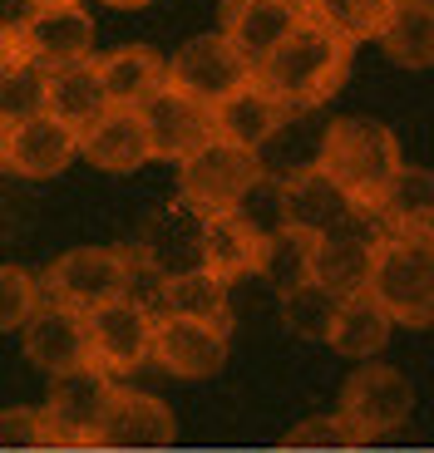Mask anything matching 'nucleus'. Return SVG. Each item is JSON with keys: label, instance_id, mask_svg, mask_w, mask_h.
<instances>
[{"label": "nucleus", "instance_id": "obj_1", "mask_svg": "<svg viewBox=\"0 0 434 453\" xmlns=\"http://www.w3.org/2000/svg\"><path fill=\"white\" fill-rule=\"evenodd\" d=\"M345 74H351V45L311 15L257 65V84L276 94L291 113H311L336 99Z\"/></svg>", "mask_w": 434, "mask_h": 453}, {"label": "nucleus", "instance_id": "obj_2", "mask_svg": "<svg viewBox=\"0 0 434 453\" xmlns=\"http://www.w3.org/2000/svg\"><path fill=\"white\" fill-rule=\"evenodd\" d=\"M316 168L351 197L360 212L376 217L385 188L395 182V173L405 168L400 158V138L390 134L385 124L366 119V113H345L336 124H326L321 134V153H316Z\"/></svg>", "mask_w": 434, "mask_h": 453}, {"label": "nucleus", "instance_id": "obj_3", "mask_svg": "<svg viewBox=\"0 0 434 453\" xmlns=\"http://www.w3.org/2000/svg\"><path fill=\"white\" fill-rule=\"evenodd\" d=\"M366 296L395 326L430 330L434 326V242L376 237Z\"/></svg>", "mask_w": 434, "mask_h": 453}, {"label": "nucleus", "instance_id": "obj_4", "mask_svg": "<svg viewBox=\"0 0 434 453\" xmlns=\"http://www.w3.org/2000/svg\"><path fill=\"white\" fill-rule=\"evenodd\" d=\"M149 272L134 247H69L40 272L45 301L74 311H99L119 296H138V276Z\"/></svg>", "mask_w": 434, "mask_h": 453}, {"label": "nucleus", "instance_id": "obj_5", "mask_svg": "<svg viewBox=\"0 0 434 453\" xmlns=\"http://www.w3.org/2000/svg\"><path fill=\"white\" fill-rule=\"evenodd\" d=\"M410 414H415V385L395 365H380V360L355 365V374L341 385V404H336V419H341L351 443L385 439Z\"/></svg>", "mask_w": 434, "mask_h": 453}, {"label": "nucleus", "instance_id": "obj_6", "mask_svg": "<svg viewBox=\"0 0 434 453\" xmlns=\"http://www.w3.org/2000/svg\"><path fill=\"white\" fill-rule=\"evenodd\" d=\"M114 389H119L114 374H104L99 365L50 374L45 404H40V414H45V449H94Z\"/></svg>", "mask_w": 434, "mask_h": 453}, {"label": "nucleus", "instance_id": "obj_7", "mask_svg": "<svg viewBox=\"0 0 434 453\" xmlns=\"http://www.w3.org/2000/svg\"><path fill=\"white\" fill-rule=\"evenodd\" d=\"M262 173H267L262 153H247L228 138H213L193 158L178 163V197L198 212H232L262 182Z\"/></svg>", "mask_w": 434, "mask_h": 453}, {"label": "nucleus", "instance_id": "obj_8", "mask_svg": "<svg viewBox=\"0 0 434 453\" xmlns=\"http://www.w3.org/2000/svg\"><path fill=\"white\" fill-rule=\"evenodd\" d=\"M257 80V65L232 45L222 30H207V35H193L178 45V55L168 59V84L173 89L193 94L203 104H222L242 89V84Z\"/></svg>", "mask_w": 434, "mask_h": 453}, {"label": "nucleus", "instance_id": "obj_9", "mask_svg": "<svg viewBox=\"0 0 434 453\" xmlns=\"http://www.w3.org/2000/svg\"><path fill=\"white\" fill-rule=\"evenodd\" d=\"M153 330L159 311L138 296H119L109 306L89 311V355L104 374H134L153 360Z\"/></svg>", "mask_w": 434, "mask_h": 453}, {"label": "nucleus", "instance_id": "obj_10", "mask_svg": "<svg viewBox=\"0 0 434 453\" xmlns=\"http://www.w3.org/2000/svg\"><path fill=\"white\" fill-rule=\"evenodd\" d=\"M138 113H143L149 148H153V158L159 163H183V158H193L203 143L217 138L213 104L193 99V94H183V89H173V84H163V89L153 94Z\"/></svg>", "mask_w": 434, "mask_h": 453}, {"label": "nucleus", "instance_id": "obj_11", "mask_svg": "<svg viewBox=\"0 0 434 453\" xmlns=\"http://www.w3.org/2000/svg\"><path fill=\"white\" fill-rule=\"evenodd\" d=\"M282 203H286V226H291V232H306V237H316V242L336 237L345 226L376 222V217L360 212L316 163H311V168H297V173H282Z\"/></svg>", "mask_w": 434, "mask_h": 453}, {"label": "nucleus", "instance_id": "obj_12", "mask_svg": "<svg viewBox=\"0 0 434 453\" xmlns=\"http://www.w3.org/2000/svg\"><path fill=\"white\" fill-rule=\"evenodd\" d=\"M25 59H35L40 69H65L94 59V15L84 11V0L74 5H35L20 25Z\"/></svg>", "mask_w": 434, "mask_h": 453}, {"label": "nucleus", "instance_id": "obj_13", "mask_svg": "<svg viewBox=\"0 0 434 453\" xmlns=\"http://www.w3.org/2000/svg\"><path fill=\"white\" fill-rule=\"evenodd\" d=\"M153 365L178 380H207L228 365V326L188 316H159L153 330Z\"/></svg>", "mask_w": 434, "mask_h": 453}, {"label": "nucleus", "instance_id": "obj_14", "mask_svg": "<svg viewBox=\"0 0 434 453\" xmlns=\"http://www.w3.org/2000/svg\"><path fill=\"white\" fill-rule=\"evenodd\" d=\"M25 360L45 374H65L80 370V365H94L89 355V316L74 306H59V301H45L40 316L20 330Z\"/></svg>", "mask_w": 434, "mask_h": 453}, {"label": "nucleus", "instance_id": "obj_15", "mask_svg": "<svg viewBox=\"0 0 434 453\" xmlns=\"http://www.w3.org/2000/svg\"><path fill=\"white\" fill-rule=\"evenodd\" d=\"M80 158V128L55 119V113H35L25 124H11V158H5V173L30 182L59 178L69 163Z\"/></svg>", "mask_w": 434, "mask_h": 453}, {"label": "nucleus", "instance_id": "obj_16", "mask_svg": "<svg viewBox=\"0 0 434 453\" xmlns=\"http://www.w3.org/2000/svg\"><path fill=\"white\" fill-rule=\"evenodd\" d=\"M80 158L99 173H114V178L153 163L143 113L138 109H104L89 128H80Z\"/></svg>", "mask_w": 434, "mask_h": 453}, {"label": "nucleus", "instance_id": "obj_17", "mask_svg": "<svg viewBox=\"0 0 434 453\" xmlns=\"http://www.w3.org/2000/svg\"><path fill=\"white\" fill-rule=\"evenodd\" d=\"M134 251L159 281L163 276H178V272H198L203 266V212L178 197V203L163 207L149 222V232H143V242Z\"/></svg>", "mask_w": 434, "mask_h": 453}, {"label": "nucleus", "instance_id": "obj_18", "mask_svg": "<svg viewBox=\"0 0 434 453\" xmlns=\"http://www.w3.org/2000/svg\"><path fill=\"white\" fill-rule=\"evenodd\" d=\"M168 443H173V409L159 395H143V389H114L94 449H168Z\"/></svg>", "mask_w": 434, "mask_h": 453}, {"label": "nucleus", "instance_id": "obj_19", "mask_svg": "<svg viewBox=\"0 0 434 453\" xmlns=\"http://www.w3.org/2000/svg\"><path fill=\"white\" fill-rule=\"evenodd\" d=\"M301 20H306V11L286 5V0H222V25L217 30L228 35L252 65H262Z\"/></svg>", "mask_w": 434, "mask_h": 453}, {"label": "nucleus", "instance_id": "obj_20", "mask_svg": "<svg viewBox=\"0 0 434 453\" xmlns=\"http://www.w3.org/2000/svg\"><path fill=\"white\" fill-rule=\"evenodd\" d=\"M213 113H217V138H228V143L247 148V153H262V148L297 119V113L286 109L276 94H267L257 80L242 84V89L232 94V99H222Z\"/></svg>", "mask_w": 434, "mask_h": 453}, {"label": "nucleus", "instance_id": "obj_21", "mask_svg": "<svg viewBox=\"0 0 434 453\" xmlns=\"http://www.w3.org/2000/svg\"><path fill=\"white\" fill-rule=\"evenodd\" d=\"M380 222H360L345 226L336 237L316 242V261H311V281L326 286L331 296H360L370 276V251H376Z\"/></svg>", "mask_w": 434, "mask_h": 453}, {"label": "nucleus", "instance_id": "obj_22", "mask_svg": "<svg viewBox=\"0 0 434 453\" xmlns=\"http://www.w3.org/2000/svg\"><path fill=\"white\" fill-rule=\"evenodd\" d=\"M376 222H380V237L434 242V168L405 163L395 173V182L385 188V197H380Z\"/></svg>", "mask_w": 434, "mask_h": 453}, {"label": "nucleus", "instance_id": "obj_23", "mask_svg": "<svg viewBox=\"0 0 434 453\" xmlns=\"http://www.w3.org/2000/svg\"><path fill=\"white\" fill-rule=\"evenodd\" d=\"M94 65H99L109 109H143L168 84V59L153 45H119L109 55H99Z\"/></svg>", "mask_w": 434, "mask_h": 453}, {"label": "nucleus", "instance_id": "obj_24", "mask_svg": "<svg viewBox=\"0 0 434 453\" xmlns=\"http://www.w3.org/2000/svg\"><path fill=\"white\" fill-rule=\"evenodd\" d=\"M267 242L242 222L237 212H203V272H213L217 281H242V276L262 272Z\"/></svg>", "mask_w": 434, "mask_h": 453}, {"label": "nucleus", "instance_id": "obj_25", "mask_svg": "<svg viewBox=\"0 0 434 453\" xmlns=\"http://www.w3.org/2000/svg\"><path fill=\"white\" fill-rule=\"evenodd\" d=\"M390 330H395V320L360 291V296H345L341 306H336L331 326H326V345H331L336 355H345V360L366 365L390 345Z\"/></svg>", "mask_w": 434, "mask_h": 453}, {"label": "nucleus", "instance_id": "obj_26", "mask_svg": "<svg viewBox=\"0 0 434 453\" xmlns=\"http://www.w3.org/2000/svg\"><path fill=\"white\" fill-rule=\"evenodd\" d=\"M153 311H159V316H188V320L228 326V281H217L203 266H198V272L163 276L159 296H153Z\"/></svg>", "mask_w": 434, "mask_h": 453}, {"label": "nucleus", "instance_id": "obj_27", "mask_svg": "<svg viewBox=\"0 0 434 453\" xmlns=\"http://www.w3.org/2000/svg\"><path fill=\"white\" fill-rule=\"evenodd\" d=\"M380 50L400 69L434 65V0H395V15L380 30Z\"/></svg>", "mask_w": 434, "mask_h": 453}, {"label": "nucleus", "instance_id": "obj_28", "mask_svg": "<svg viewBox=\"0 0 434 453\" xmlns=\"http://www.w3.org/2000/svg\"><path fill=\"white\" fill-rule=\"evenodd\" d=\"M104 109H109V94H104V80H99V65L94 59L50 69V113L55 119H65L74 128H89Z\"/></svg>", "mask_w": 434, "mask_h": 453}, {"label": "nucleus", "instance_id": "obj_29", "mask_svg": "<svg viewBox=\"0 0 434 453\" xmlns=\"http://www.w3.org/2000/svg\"><path fill=\"white\" fill-rule=\"evenodd\" d=\"M390 15H395V0H311V20L336 30L351 50L366 45V40H380Z\"/></svg>", "mask_w": 434, "mask_h": 453}, {"label": "nucleus", "instance_id": "obj_30", "mask_svg": "<svg viewBox=\"0 0 434 453\" xmlns=\"http://www.w3.org/2000/svg\"><path fill=\"white\" fill-rule=\"evenodd\" d=\"M311 261H316V237H306V232H291V226H286L282 237L267 242L262 272H257V276H267V286H272L276 296H286V291H297V286L311 281Z\"/></svg>", "mask_w": 434, "mask_h": 453}, {"label": "nucleus", "instance_id": "obj_31", "mask_svg": "<svg viewBox=\"0 0 434 453\" xmlns=\"http://www.w3.org/2000/svg\"><path fill=\"white\" fill-rule=\"evenodd\" d=\"M45 306V286L30 266L0 261V335H20Z\"/></svg>", "mask_w": 434, "mask_h": 453}, {"label": "nucleus", "instance_id": "obj_32", "mask_svg": "<svg viewBox=\"0 0 434 453\" xmlns=\"http://www.w3.org/2000/svg\"><path fill=\"white\" fill-rule=\"evenodd\" d=\"M45 109H50V69H40L35 59H20L0 80V119L5 124H25V119H35Z\"/></svg>", "mask_w": 434, "mask_h": 453}, {"label": "nucleus", "instance_id": "obj_33", "mask_svg": "<svg viewBox=\"0 0 434 453\" xmlns=\"http://www.w3.org/2000/svg\"><path fill=\"white\" fill-rule=\"evenodd\" d=\"M282 301V320L297 335H316V340H326V326H331V316H336V306H341L345 296H331L326 286H316V281H306V286H297V291H286V296H276Z\"/></svg>", "mask_w": 434, "mask_h": 453}, {"label": "nucleus", "instance_id": "obj_34", "mask_svg": "<svg viewBox=\"0 0 434 453\" xmlns=\"http://www.w3.org/2000/svg\"><path fill=\"white\" fill-rule=\"evenodd\" d=\"M232 212L242 217V222L257 232L262 242H272V237H282L286 232V203H282V178H272V173H262V182L252 188L247 197H242Z\"/></svg>", "mask_w": 434, "mask_h": 453}, {"label": "nucleus", "instance_id": "obj_35", "mask_svg": "<svg viewBox=\"0 0 434 453\" xmlns=\"http://www.w3.org/2000/svg\"><path fill=\"white\" fill-rule=\"evenodd\" d=\"M45 449V414L30 404L0 409V453H35Z\"/></svg>", "mask_w": 434, "mask_h": 453}, {"label": "nucleus", "instance_id": "obj_36", "mask_svg": "<svg viewBox=\"0 0 434 453\" xmlns=\"http://www.w3.org/2000/svg\"><path fill=\"white\" fill-rule=\"evenodd\" d=\"M341 443H351V439H345V429H341L336 414L311 419V424H297V429L286 434V449H297V453H306V449H341Z\"/></svg>", "mask_w": 434, "mask_h": 453}, {"label": "nucleus", "instance_id": "obj_37", "mask_svg": "<svg viewBox=\"0 0 434 453\" xmlns=\"http://www.w3.org/2000/svg\"><path fill=\"white\" fill-rule=\"evenodd\" d=\"M20 59H25L20 30H15V25H5V20H0V80H5V74H11V69L20 65Z\"/></svg>", "mask_w": 434, "mask_h": 453}, {"label": "nucleus", "instance_id": "obj_38", "mask_svg": "<svg viewBox=\"0 0 434 453\" xmlns=\"http://www.w3.org/2000/svg\"><path fill=\"white\" fill-rule=\"evenodd\" d=\"M5 158H11V124L0 119V173H5Z\"/></svg>", "mask_w": 434, "mask_h": 453}, {"label": "nucleus", "instance_id": "obj_39", "mask_svg": "<svg viewBox=\"0 0 434 453\" xmlns=\"http://www.w3.org/2000/svg\"><path fill=\"white\" fill-rule=\"evenodd\" d=\"M99 5H109V11H143L153 0H99Z\"/></svg>", "mask_w": 434, "mask_h": 453}, {"label": "nucleus", "instance_id": "obj_40", "mask_svg": "<svg viewBox=\"0 0 434 453\" xmlns=\"http://www.w3.org/2000/svg\"><path fill=\"white\" fill-rule=\"evenodd\" d=\"M25 5L35 11V5H74V0H25Z\"/></svg>", "mask_w": 434, "mask_h": 453}, {"label": "nucleus", "instance_id": "obj_41", "mask_svg": "<svg viewBox=\"0 0 434 453\" xmlns=\"http://www.w3.org/2000/svg\"><path fill=\"white\" fill-rule=\"evenodd\" d=\"M286 5H297V11H306V15H311V0H286Z\"/></svg>", "mask_w": 434, "mask_h": 453}]
</instances>
